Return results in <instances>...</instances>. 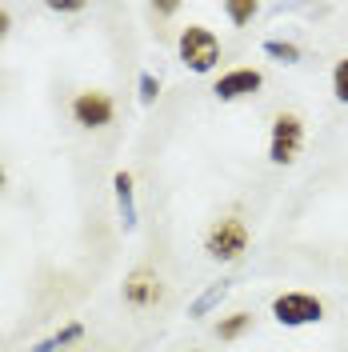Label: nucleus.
<instances>
[{
	"mask_svg": "<svg viewBox=\"0 0 348 352\" xmlns=\"http://www.w3.org/2000/svg\"><path fill=\"white\" fill-rule=\"evenodd\" d=\"M248 244H252V232H248V224L240 217H220V220H213V228L204 232V252H208L213 261H224V264L240 261V256L248 252Z\"/></svg>",
	"mask_w": 348,
	"mask_h": 352,
	"instance_id": "f257e3e1",
	"label": "nucleus"
},
{
	"mask_svg": "<svg viewBox=\"0 0 348 352\" xmlns=\"http://www.w3.org/2000/svg\"><path fill=\"white\" fill-rule=\"evenodd\" d=\"M180 60L193 68V72H213L220 65V41L213 28H204V24H188L184 32H180Z\"/></svg>",
	"mask_w": 348,
	"mask_h": 352,
	"instance_id": "f03ea898",
	"label": "nucleus"
},
{
	"mask_svg": "<svg viewBox=\"0 0 348 352\" xmlns=\"http://www.w3.org/2000/svg\"><path fill=\"white\" fill-rule=\"evenodd\" d=\"M305 148V120L296 112H276L272 136H268V160L272 164H292Z\"/></svg>",
	"mask_w": 348,
	"mask_h": 352,
	"instance_id": "7ed1b4c3",
	"label": "nucleus"
},
{
	"mask_svg": "<svg viewBox=\"0 0 348 352\" xmlns=\"http://www.w3.org/2000/svg\"><path fill=\"white\" fill-rule=\"evenodd\" d=\"M272 316L288 324V329H305V324H320L325 320V300L312 292H281L272 300Z\"/></svg>",
	"mask_w": 348,
	"mask_h": 352,
	"instance_id": "20e7f679",
	"label": "nucleus"
},
{
	"mask_svg": "<svg viewBox=\"0 0 348 352\" xmlns=\"http://www.w3.org/2000/svg\"><path fill=\"white\" fill-rule=\"evenodd\" d=\"M112 116H116V104L109 92H80L72 100V120L80 129H105V124H112Z\"/></svg>",
	"mask_w": 348,
	"mask_h": 352,
	"instance_id": "39448f33",
	"label": "nucleus"
},
{
	"mask_svg": "<svg viewBox=\"0 0 348 352\" xmlns=\"http://www.w3.org/2000/svg\"><path fill=\"white\" fill-rule=\"evenodd\" d=\"M160 296H164L160 276L149 272V268H136L129 280H124V300H129L132 308H153V305H160Z\"/></svg>",
	"mask_w": 348,
	"mask_h": 352,
	"instance_id": "423d86ee",
	"label": "nucleus"
},
{
	"mask_svg": "<svg viewBox=\"0 0 348 352\" xmlns=\"http://www.w3.org/2000/svg\"><path fill=\"white\" fill-rule=\"evenodd\" d=\"M261 85H264V76L257 68H228L213 92H217V100H240V96H252Z\"/></svg>",
	"mask_w": 348,
	"mask_h": 352,
	"instance_id": "0eeeda50",
	"label": "nucleus"
},
{
	"mask_svg": "<svg viewBox=\"0 0 348 352\" xmlns=\"http://www.w3.org/2000/svg\"><path fill=\"white\" fill-rule=\"evenodd\" d=\"M248 329H252V316H248V312H228V316H220L217 336L220 340H240Z\"/></svg>",
	"mask_w": 348,
	"mask_h": 352,
	"instance_id": "6e6552de",
	"label": "nucleus"
},
{
	"mask_svg": "<svg viewBox=\"0 0 348 352\" xmlns=\"http://www.w3.org/2000/svg\"><path fill=\"white\" fill-rule=\"evenodd\" d=\"M224 12H228V21L237 24V28H244V24L257 21L261 4H257V0H228V4H224Z\"/></svg>",
	"mask_w": 348,
	"mask_h": 352,
	"instance_id": "1a4fd4ad",
	"label": "nucleus"
},
{
	"mask_svg": "<svg viewBox=\"0 0 348 352\" xmlns=\"http://www.w3.org/2000/svg\"><path fill=\"white\" fill-rule=\"evenodd\" d=\"M112 184H116V200H120L124 224H132V176L129 173H116V176H112Z\"/></svg>",
	"mask_w": 348,
	"mask_h": 352,
	"instance_id": "9d476101",
	"label": "nucleus"
},
{
	"mask_svg": "<svg viewBox=\"0 0 348 352\" xmlns=\"http://www.w3.org/2000/svg\"><path fill=\"white\" fill-rule=\"evenodd\" d=\"M332 96H336L340 104H348V56L336 60V68H332Z\"/></svg>",
	"mask_w": 348,
	"mask_h": 352,
	"instance_id": "9b49d317",
	"label": "nucleus"
},
{
	"mask_svg": "<svg viewBox=\"0 0 348 352\" xmlns=\"http://www.w3.org/2000/svg\"><path fill=\"white\" fill-rule=\"evenodd\" d=\"M264 52L276 56V60H284V65H296V60H301V48H296V44H284V41H268Z\"/></svg>",
	"mask_w": 348,
	"mask_h": 352,
	"instance_id": "f8f14e48",
	"label": "nucleus"
},
{
	"mask_svg": "<svg viewBox=\"0 0 348 352\" xmlns=\"http://www.w3.org/2000/svg\"><path fill=\"white\" fill-rule=\"evenodd\" d=\"M80 332H85L80 324H68V329L61 332V336H52V340H44V344H36L32 352H56L61 344H72V340H80Z\"/></svg>",
	"mask_w": 348,
	"mask_h": 352,
	"instance_id": "ddd939ff",
	"label": "nucleus"
},
{
	"mask_svg": "<svg viewBox=\"0 0 348 352\" xmlns=\"http://www.w3.org/2000/svg\"><path fill=\"white\" fill-rule=\"evenodd\" d=\"M140 88H144V92H140V100L149 104V100L156 96V80H153V76H144V80H140Z\"/></svg>",
	"mask_w": 348,
	"mask_h": 352,
	"instance_id": "4468645a",
	"label": "nucleus"
},
{
	"mask_svg": "<svg viewBox=\"0 0 348 352\" xmlns=\"http://www.w3.org/2000/svg\"><path fill=\"white\" fill-rule=\"evenodd\" d=\"M48 8H52V12H80L85 4H72V0H65V4H61V0H52Z\"/></svg>",
	"mask_w": 348,
	"mask_h": 352,
	"instance_id": "2eb2a0df",
	"label": "nucleus"
},
{
	"mask_svg": "<svg viewBox=\"0 0 348 352\" xmlns=\"http://www.w3.org/2000/svg\"><path fill=\"white\" fill-rule=\"evenodd\" d=\"M8 28H12V16H8V8H0V41L8 36Z\"/></svg>",
	"mask_w": 348,
	"mask_h": 352,
	"instance_id": "dca6fc26",
	"label": "nucleus"
},
{
	"mask_svg": "<svg viewBox=\"0 0 348 352\" xmlns=\"http://www.w3.org/2000/svg\"><path fill=\"white\" fill-rule=\"evenodd\" d=\"M153 12H156V16H173L176 4H153Z\"/></svg>",
	"mask_w": 348,
	"mask_h": 352,
	"instance_id": "f3484780",
	"label": "nucleus"
},
{
	"mask_svg": "<svg viewBox=\"0 0 348 352\" xmlns=\"http://www.w3.org/2000/svg\"><path fill=\"white\" fill-rule=\"evenodd\" d=\"M0 188H4V164H0Z\"/></svg>",
	"mask_w": 348,
	"mask_h": 352,
	"instance_id": "a211bd4d",
	"label": "nucleus"
},
{
	"mask_svg": "<svg viewBox=\"0 0 348 352\" xmlns=\"http://www.w3.org/2000/svg\"><path fill=\"white\" fill-rule=\"evenodd\" d=\"M193 352H200V349H193Z\"/></svg>",
	"mask_w": 348,
	"mask_h": 352,
	"instance_id": "6ab92c4d",
	"label": "nucleus"
}]
</instances>
